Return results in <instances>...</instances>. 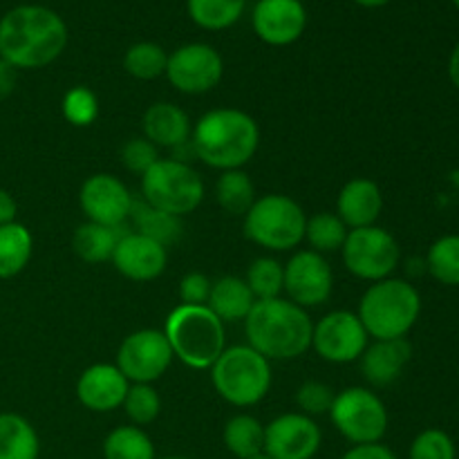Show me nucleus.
Masks as SVG:
<instances>
[{
    "label": "nucleus",
    "instance_id": "obj_1",
    "mask_svg": "<svg viewBox=\"0 0 459 459\" xmlns=\"http://www.w3.org/2000/svg\"><path fill=\"white\" fill-rule=\"evenodd\" d=\"M67 48V25L54 9L18 4L0 18V58L16 70H40Z\"/></svg>",
    "mask_w": 459,
    "mask_h": 459
},
{
    "label": "nucleus",
    "instance_id": "obj_14",
    "mask_svg": "<svg viewBox=\"0 0 459 459\" xmlns=\"http://www.w3.org/2000/svg\"><path fill=\"white\" fill-rule=\"evenodd\" d=\"M334 290V273L325 255L316 254L312 249L296 251L285 264V281L282 291L287 300H291L299 307H318L327 303Z\"/></svg>",
    "mask_w": 459,
    "mask_h": 459
},
{
    "label": "nucleus",
    "instance_id": "obj_37",
    "mask_svg": "<svg viewBox=\"0 0 459 459\" xmlns=\"http://www.w3.org/2000/svg\"><path fill=\"white\" fill-rule=\"evenodd\" d=\"M63 117L67 119V124L76 126V128H85V126H92L99 117V99L85 85H74L72 90H67L65 97L61 103Z\"/></svg>",
    "mask_w": 459,
    "mask_h": 459
},
{
    "label": "nucleus",
    "instance_id": "obj_5",
    "mask_svg": "<svg viewBox=\"0 0 459 459\" xmlns=\"http://www.w3.org/2000/svg\"><path fill=\"white\" fill-rule=\"evenodd\" d=\"M164 334L184 366L211 370L227 348L224 323L206 305H178L166 318Z\"/></svg>",
    "mask_w": 459,
    "mask_h": 459
},
{
    "label": "nucleus",
    "instance_id": "obj_24",
    "mask_svg": "<svg viewBox=\"0 0 459 459\" xmlns=\"http://www.w3.org/2000/svg\"><path fill=\"white\" fill-rule=\"evenodd\" d=\"M128 220L133 222L134 233L160 242L166 249L182 238V218L164 213V211L155 209V206H151L143 200H133V209H130Z\"/></svg>",
    "mask_w": 459,
    "mask_h": 459
},
{
    "label": "nucleus",
    "instance_id": "obj_39",
    "mask_svg": "<svg viewBox=\"0 0 459 459\" xmlns=\"http://www.w3.org/2000/svg\"><path fill=\"white\" fill-rule=\"evenodd\" d=\"M336 393L323 381H305V384L299 385L296 390L294 399L296 406L300 408V412L307 417H318V415H327L334 403Z\"/></svg>",
    "mask_w": 459,
    "mask_h": 459
},
{
    "label": "nucleus",
    "instance_id": "obj_41",
    "mask_svg": "<svg viewBox=\"0 0 459 459\" xmlns=\"http://www.w3.org/2000/svg\"><path fill=\"white\" fill-rule=\"evenodd\" d=\"M213 282L200 272H191L179 281V305H206Z\"/></svg>",
    "mask_w": 459,
    "mask_h": 459
},
{
    "label": "nucleus",
    "instance_id": "obj_22",
    "mask_svg": "<svg viewBox=\"0 0 459 459\" xmlns=\"http://www.w3.org/2000/svg\"><path fill=\"white\" fill-rule=\"evenodd\" d=\"M143 137L157 148H182L191 142L193 126L186 112L169 101L152 103L142 119Z\"/></svg>",
    "mask_w": 459,
    "mask_h": 459
},
{
    "label": "nucleus",
    "instance_id": "obj_28",
    "mask_svg": "<svg viewBox=\"0 0 459 459\" xmlns=\"http://www.w3.org/2000/svg\"><path fill=\"white\" fill-rule=\"evenodd\" d=\"M222 442L238 459H251L264 453V426L251 415H236L224 424Z\"/></svg>",
    "mask_w": 459,
    "mask_h": 459
},
{
    "label": "nucleus",
    "instance_id": "obj_12",
    "mask_svg": "<svg viewBox=\"0 0 459 459\" xmlns=\"http://www.w3.org/2000/svg\"><path fill=\"white\" fill-rule=\"evenodd\" d=\"M224 61L215 48L206 43H186L169 54L166 79L182 94L211 92L222 81Z\"/></svg>",
    "mask_w": 459,
    "mask_h": 459
},
{
    "label": "nucleus",
    "instance_id": "obj_25",
    "mask_svg": "<svg viewBox=\"0 0 459 459\" xmlns=\"http://www.w3.org/2000/svg\"><path fill=\"white\" fill-rule=\"evenodd\" d=\"M126 233H128V229L124 224L121 227H103V224L83 222L74 231L72 247H74V254L85 263H106V260H112L117 242Z\"/></svg>",
    "mask_w": 459,
    "mask_h": 459
},
{
    "label": "nucleus",
    "instance_id": "obj_40",
    "mask_svg": "<svg viewBox=\"0 0 459 459\" xmlns=\"http://www.w3.org/2000/svg\"><path fill=\"white\" fill-rule=\"evenodd\" d=\"M157 160H160L157 146L148 142L146 137H133L121 146V164H124L130 173L139 175V178H142L143 173H148V170L155 166Z\"/></svg>",
    "mask_w": 459,
    "mask_h": 459
},
{
    "label": "nucleus",
    "instance_id": "obj_3",
    "mask_svg": "<svg viewBox=\"0 0 459 459\" xmlns=\"http://www.w3.org/2000/svg\"><path fill=\"white\" fill-rule=\"evenodd\" d=\"M314 323L307 309L287 299L255 300L245 318V334L249 348L267 361H291L312 348Z\"/></svg>",
    "mask_w": 459,
    "mask_h": 459
},
{
    "label": "nucleus",
    "instance_id": "obj_27",
    "mask_svg": "<svg viewBox=\"0 0 459 459\" xmlns=\"http://www.w3.org/2000/svg\"><path fill=\"white\" fill-rule=\"evenodd\" d=\"M34 240L25 224L12 222L0 227V281L18 276L30 264Z\"/></svg>",
    "mask_w": 459,
    "mask_h": 459
},
{
    "label": "nucleus",
    "instance_id": "obj_7",
    "mask_svg": "<svg viewBox=\"0 0 459 459\" xmlns=\"http://www.w3.org/2000/svg\"><path fill=\"white\" fill-rule=\"evenodd\" d=\"M303 206L290 195L269 193L255 197L254 206L245 215V238L269 251H291L305 240Z\"/></svg>",
    "mask_w": 459,
    "mask_h": 459
},
{
    "label": "nucleus",
    "instance_id": "obj_44",
    "mask_svg": "<svg viewBox=\"0 0 459 459\" xmlns=\"http://www.w3.org/2000/svg\"><path fill=\"white\" fill-rule=\"evenodd\" d=\"M16 213L18 204L13 200V195L9 191H4V188H0V227L16 222Z\"/></svg>",
    "mask_w": 459,
    "mask_h": 459
},
{
    "label": "nucleus",
    "instance_id": "obj_42",
    "mask_svg": "<svg viewBox=\"0 0 459 459\" xmlns=\"http://www.w3.org/2000/svg\"><path fill=\"white\" fill-rule=\"evenodd\" d=\"M341 459H397L388 446H384L381 442L377 444H357L350 451L343 453Z\"/></svg>",
    "mask_w": 459,
    "mask_h": 459
},
{
    "label": "nucleus",
    "instance_id": "obj_23",
    "mask_svg": "<svg viewBox=\"0 0 459 459\" xmlns=\"http://www.w3.org/2000/svg\"><path fill=\"white\" fill-rule=\"evenodd\" d=\"M254 305L255 299L249 287H247L245 278L222 276L211 285V296L206 307L222 323H236L245 321Z\"/></svg>",
    "mask_w": 459,
    "mask_h": 459
},
{
    "label": "nucleus",
    "instance_id": "obj_48",
    "mask_svg": "<svg viewBox=\"0 0 459 459\" xmlns=\"http://www.w3.org/2000/svg\"><path fill=\"white\" fill-rule=\"evenodd\" d=\"M251 459H272V457L264 455V453H263V455H255V457H251Z\"/></svg>",
    "mask_w": 459,
    "mask_h": 459
},
{
    "label": "nucleus",
    "instance_id": "obj_21",
    "mask_svg": "<svg viewBox=\"0 0 459 459\" xmlns=\"http://www.w3.org/2000/svg\"><path fill=\"white\" fill-rule=\"evenodd\" d=\"M411 357L412 348L406 339L372 341L361 354V372L368 384L385 388L402 377Z\"/></svg>",
    "mask_w": 459,
    "mask_h": 459
},
{
    "label": "nucleus",
    "instance_id": "obj_2",
    "mask_svg": "<svg viewBox=\"0 0 459 459\" xmlns=\"http://www.w3.org/2000/svg\"><path fill=\"white\" fill-rule=\"evenodd\" d=\"M188 143L197 160L224 173L249 164L258 151L260 128L238 108H215L197 119Z\"/></svg>",
    "mask_w": 459,
    "mask_h": 459
},
{
    "label": "nucleus",
    "instance_id": "obj_26",
    "mask_svg": "<svg viewBox=\"0 0 459 459\" xmlns=\"http://www.w3.org/2000/svg\"><path fill=\"white\" fill-rule=\"evenodd\" d=\"M34 426L16 412H0V459H39Z\"/></svg>",
    "mask_w": 459,
    "mask_h": 459
},
{
    "label": "nucleus",
    "instance_id": "obj_32",
    "mask_svg": "<svg viewBox=\"0 0 459 459\" xmlns=\"http://www.w3.org/2000/svg\"><path fill=\"white\" fill-rule=\"evenodd\" d=\"M348 233L350 229L345 227L343 220L336 213H327V211L312 215L305 224V240L309 242L312 251L321 255L343 249Z\"/></svg>",
    "mask_w": 459,
    "mask_h": 459
},
{
    "label": "nucleus",
    "instance_id": "obj_8",
    "mask_svg": "<svg viewBox=\"0 0 459 459\" xmlns=\"http://www.w3.org/2000/svg\"><path fill=\"white\" fill-rule=\"evenodd\" d=\"M142 200L164 213L184 218L204 200V182L200 173L184 160H157L142 175Z\"/></svg>",
    "mask_w": 459,
    "mask_h": 459
},
{
    "label": "nucleus",
    "instance_id": "obj_19",
    "mask_svg": "<svg viewBox=\"0 0 459 459\" xmlns=\"http://www.w3.org/2000/svg\"><path fill=\"white\" fill-rule=\"evenodd\" d=\"M130 381L112 363H97L81 372L76 381V399L92 412H112L124 406Z\"/></svg>",
    "mask_w": 459,
    "mask_h": 459
},
{
    "label": "nucleus",
    "instance_id": "obj_18",
    "mask_svg": "<svg viewBox=\"0 0 459 459\" xmlns=\"http://www.w3.org/2000/svg\"><path fill=\"white\" fill-rule=\"evenodd\" d=\"M112 264L121 276L134 282H151L166 272L169 251L160 242L128 231L115 247Z\"/></svg>",
    "mask_w": 459,
    "mask_h": 459
},
{
    "label": "nucleus",
    "instance_id": "obj_45",
    "mask_svg": "<svg viewBox=\"0 0 459 459\" xmlns=\"http://www.w3.org/2000/svg\"><path fill=\"white\" fill-rule=\"evenodd\" d=\"M448 76H451L453 85L459 90V43L453 49L451 58H448Z\"/></svg>",
    "mask_w": 459,
    "mask_h": 459
},
{
    "label": "nucleus",
    "instance_id": "obj_29",
    "mask_svg": "<svg viewBox=\"0 0 459 459\" xmlns=\"http://www.w3.org/2000/svg\"><path fill=\"white\" fill-rule=\"evenodd\" d=\"M247 0H186L191 21L206 31H222L242 18Z\"/></svg>",
    "mask_w": 459,
    "mask_h": 459
},
{
    "label": "nucleus",
    "instance_id": "obj_36",
    "mask_svg": "<svg viewBox=\"0 0 459 459\" xmlns=\"http://www.w3.org/2000/svg\"><path fill=\"white\" fill-rule=\"evenodd\" d=\"M133 421V426H148L160 417L161 412V399L157 390L151 384H130L128 394L121 406Z\"/></svg>",
    "mask_w": 459,
    "mask_h": 459
},
{
    "label": "nucleus",
    "instance_id": "obj_49",
    "mask_svg": "<svg viewBox=\"0 0 459 459\" xmlns=\"http://www.w3.org/2000/svg\"><path fill=\"white\" fill-rule=\"evenodd\" d=\"M453 3H455V7L459 9V0H453Z\"/></svg>",
    "mask_w": 459,
    "mask_h": 459
},
{
    "label": "nucleus",
    "instance_id": "obj_38",
    "mask_svg": "<svg viewBox=\"0 0 459 459\" xmlns=\"http://www.w3.org/2000/svg\"><path fill=\"white\" fill-rule=\"evenodd\" d=\"M411 459H457L455 442L439 429H426L412 439Z\"/></svg>",
    "mask_w": 459,
    "mask_h": 459
},
{
    "label": "nucleus",
    "instance_id": "obj_11",
    "mask_svg": "<svg viewBox=\"0 0 459 459\" xmlns=\"http://www.w3.org/2000/svg\"><path fill=\"white\" fill-rule=\"evenodd\" d=\"M173 359L164 332L137 330L121 341L115 366L130 384H152L166 375Z\"/></svg>",
    "mask_w": 459,
    "mask_h": 459
},
{
    "label": "nucleus",
    "instance_id": "obj_43",
    "mask_svg": "<svg viewBox=\"0 0 459 459\" xmlns=\"http://www.w3.org/2000/svg\"><path fill=\"white\" fill-rule=\"evenodd\" d=\"M16 83H18V70L0 58V101L12 97L13 90H16Z\"/></svg>",
    "mask_w": 459,
    "mask_h": 459
},
{
    "label": "nucleus",
    "instance_id": "obj_10",
    "mask_svg": "<svg viewBox=\"0 0 459 459\" xmlns=\"http://www.w3.org/2000/svg\"><path fill=\"white\" fill-rule=\"evenodd\" d=\"M341 255L352 276L379 282L393 276L394 269L399 267L402 249L393 233L375 224V227L352 229L345 238Z\"/></svg>",
    "mask_w": 459,
    "mask_h": 459
},
{
    "label": "nucleus",
    "instance_id": "obj_33",
    "mask_svg": "<svg viewBox=\"0 0 459 459\" xmlns=\"http://www.w3.org/2000/svg\"><path fill=\"white\" fill-rule=\"evenodd\" d=\"M166 61H169V54L164 52L161 45L142 40V43H134L126 49L124 70L133 79L152 81L166 74Z\"/></svg>",
    "mask_w": 459,
    "mask_h": 459
},
{
    "label": "nucleus",
    "instance_id": "obj_47",
    "mask_svg": "<svg viewBox=\"0 0 459 459\" xmlns=\"http://www.w3.org/2000/svg\"><path fill=\"white\" fill-rule=\"evenodd\" d=\"M160 459H191V457H182V455H170V457H160Z\"/></svg>",
    "mask_w": 459,
    "mask_h": 459
},
{
    "label": "nucleus",
    "instance_id": "obj_30",
    "mask_svg": "<svg viewBox=\"0 0 459 459\" xmlns=\"http://www.w3.org/2000/svg\"><path fill=\"white\" fill-rule=\"evenodd\" d=\"M215 200H218L220 209L224 213L242 215L245 218L247 211L255 202L254 182H251V178L242 169L224 170L220 175L218 184H215Z\"/></svg>",
    "mask_w": 459,
    "mask_h": 459
},
{
    "label": "nucleus",
    "instance_id": "obj_13",
    "mask_svg": "<svg viewBox=\"0 0 459 459\" xmlns=\"http://www.w3.org/2000/svg\"><path fill=\"white\" fill-rule=\"evenodd\" d=\"M368 332L361 318L348 309L325 314L312 330V348L327 363H352L361 359L368 348Z\"/></svg>",
    "mask_w": 459,
    "mask_h": 459
},
{
    "label": "nucleus",
    "instance_id": "obj_16",
    "mask_svg": "<svg viewBox=\"0 0 459 459\" xmlns=\"http://www.w3.org/2000/svg\"><path fill=\"white\" fill-rule=\"evenodd\" d=\"M79 206L88 222L121 227L130 218L133 195L119 178L110 173H97L85 179L81 186Z\"/></svg>",
    "mask_w": 459,
    "mask_h": 459
},
{
    "label": "nucleus",
    "instance_id": "obj_15",
    "mask_svg": "<svg viewBox=\"0 0 459 459\" xmlns=\"http://www.w3.org/2000/svg\"><path fill=\"white\" fill-rule=\"evenodd\" d=\"M323 433L312 417L285 412L264 426V455L272 459H314Z\"/></svg>",
    "mask_w": 459,
    "mask_h": 459
},
{
    "label": "nucleus",
    "instance_id": "obj_17",
    "mask_svg": "<svg viewBox=\"0 0 459 459\" xmlns=\"http://www.w3.org/2000/svg\"><path fill=\"white\" fill-rule=\"evenodd\" d=\"M251 25L263 43L285 48L296 43L307 27V9L300 0H258Z\"/></svg>",
    "mask_w": 459,
    "mask_h": 459
},
{
    "label": "nucleus",
    "instance_id": "obj_20",
    "mask_svg": "<svg viewBox=\"0 0 459 459\" xmlns=\"http://www.w3.org/2000/svg\"><path fill=\"white\" fill-rule=\"evenodd\" d=\"M381 211H384V195L379 184L368 178H354L345 182L336 197V215L343 220L350 231L375 227Z\"/></svg>",
    "mask_w": 459,
    "mask_h": 459
},
{
    "label": "nucleus",
    "instance_id": "obj_9",
    "mask_svg": "<svg viewBox=\"0 0 459 459\" xmlns=\"http://www.w3.org/2000/svg\"><path fill=\"white\" fill-rule=\"evenodd\" d=\"M327 415L334 429L352 446L381 442L390 424L388 408L381 402L379 394L372 393L370 388H359V385L341 390Z\"/></svg>",
    "mask_w": 459,
    "mask_h": 459
},
{
    "label": "nucleus",
    "instance_id": "obj_31",
    "mask_svg": "<svg viewBox=\"0 0 459 459\" xmlns=\"http://www.w3.org/2000/svg\"><path fill=\"white\" fill-rule=\"evenodd\" d=\"M103 459H157L155 444L139 426H117L103 442Z\"/></svg>",
    "mask_w": 459,
    "mask_h": 459
},
{
    "label": "nucleus",
    "instance_id": "obj_4",
    "mask_svg": "<svg viewBox=\"0 0 459 459\" xmlns=\"http://www.w3.org/2000/svg\"><path fill=\"white\" fill-rule=\"evenodd\" d=\"M421 314V296L408 281L385 278L372 282L361 296L357 316L375 341L406 339Z\"/></svg>",
    "mask_w": 459,
    "mask_h": 459
},
{
    "label": "nucleus",
    "instance_id": "obj_34",
    "mask_svg": "<svg viewBox=\"0 0 459 459\" xmlns=\"http://www.w3.org/2000/svg\"><path fill=\"white\" fill-rule=\"evenodd\" d=\"M282 281H285V264L278 263L272 255H260L247 269V287L255 300L281 299Z\"/></svg>",
    "mask_w": 459,
    "mask_h": 459
},
{
    "label": "nucleus",
    "instance_id": "obj_35",
    "mask_svg": "<svg viewBox=\"0 0 459 459\" xmlns=\"http://www.w3.org/2000/svg\"><path fill=\"white\" fill-rule=\"evenodd\" d=\"M426 269L437 282L459 287V236H444L430 245Z\"/></svg>",
    "mask_w": 459,
    "mask_h": 459
},
{
    "label": "nucleus",
    "instance_id": "obj_46",
    "mask_svg": "<svg viewBox=\"0 0 459 459\" xmlns=\"http://www.w3.org/2000/svg\"><path fill=\"white\" fill-rule=\"evenodd\" d=\"M357 4H361V7H368V9H377V7H384V4H388L390 0H354Z\"/></svg>",
    "mask_w": 459,
    "mask_h": 459
},
{
    "label": "nucleus",
    "instance_id": "obj_6",
    "mask_svg": "<svg viewBox=\"0 0 459 459\" xmlns=\"http://www.w3.org/2000/svg\"><path fill=\"white\" fill-rule=\"evenodd\" d=\"M211 381L224 402L236 408H249L267 397L272 366L249 345H231L211 366Z\"/></svg>",
    "mask_w": 459,
    "mask_h": 459
}]
</instances>
